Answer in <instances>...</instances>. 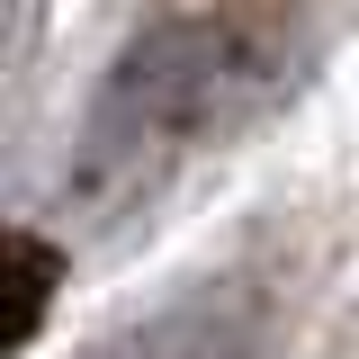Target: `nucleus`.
<instances>
[{"mask_svg":"<svg viewBox=\"0 0 359 359\" xmlns=\"http://www.w3.org/2000/svg\"><path fill=\"white\" fill-rule=\"evenodd\" d=\"M54 278H63V252H54L45 233H18V332H9V341H36V332H45Z\"/></svg>","mask_w":359,"mask_h":359,"instance_id":"nucleus-2","label":"nucleus"},{"mask_svg":"<svg viewBox=\"0 0 359 359\" xmlns=\"http://www.w3.org/2000/svg\"><path fill=\"white\" fill-rule=\"evenodd\" d=\"M243 81V36L216 18H162L108 63V81L90 99L72 180L81 189H135L171 153L180 135H198Z\"/></svg>","mask_w":359,"mask_h":359,"instance_id":"nucleus-1","label":"nucleus"}]
</instances>
